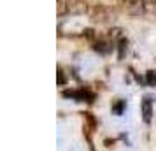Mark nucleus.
<instances>
[{"label":"nucleus","mask_w":156,"mask_h":151,"mask_svg":"<svg viewBox=\"0 0 156 151\" xmlns=\"http://www.w3.org/2000/svg\"><path fill=\"white\" fill-rule=\"evenodd\" d=\"M88 11H90V7H88L86 0H58V14L60 16H79L88 13Z\"/></svg>","instance_id":"1"},{"label":"nucleus","mask_w":156,"mask_h":151,"mask_svg":"<svg viewBox=\"0 0 156 151\" xmlns=\"http://www.w3.org/2000/svg\"><path fill=\"white\" fill-rule=\"evenodd\" d=\"M90 18H91V21L95 23H107L111 21V9L105 7V5H102V4H97V5H93L90 11Z\"/></svg>","instance_id":"2"},{"label":"nucleus","mask_w":156,"mask_h":151,"mask_svg":"<svg viewBox=\"0 0 156 151\" xmlns=\"http://www.w3.org/2000/svg\"><path fill=\"white\" fill-rule=\"evenodd\" d=\"M63 97H67V99H74V100H77V102H88V104H91V102L95 100V93H91V92L86 90V88L67 90V92H63Z\"/></svg>","instance_id":"3"},{"label":"nucleus","mask_w":156,"mask_h":151,"mask_svg":"<svg viewBox=\"0 0 156 151\" xmlns=\"http://www.w3.org/2000/svg\"><path fill=\"white\" fill-rule=\"evenodd\" d=\"M93 49L100 55H109L116 49V41H112V39H95L93 41Z\"/></svg>","instance_id":"4"},{"label":"nucleus","mask_w":156,"mask_h":151,"mask_svg":"<svg viewBox=\"0 0 156 151\" xmlns=\"http://www.w3.org/2000/svg\"><path fill=\"white\" fill-rule=\"evenodd\" d=\"M140 114H142V121L149 125L153 120V99L151 97H144L140 102Z\"/></svg>","instance_id":"5"},{"label":"nucleus","mask_w":156,"mask_h":151,"mask_svg":"<svg viewBox=\"0 0 156 151\" xmlns=\"http://www.w3.org/2000/svg\"><path fill=\"white\" fill-rule=\"evenodd\" d=\"M116 49H118V56H119V60H123V58H125V53L128 51V39L125 35L121 37L119 41H116Z\"/></svg>","instance_id":"6"},{"label":"nucleus","mask_w":156,"mask_h":151,"mask_svg":"<svg viewBox=\"0 0 156 151\" xmlns=\"http://www.w3.org/2000/svg\"><path fill=\"white\" fill-rule=\"evenodd\" d=\"M125 109H126V102L121 100V99H119V100H116V102L112 104V113H114L116 116H121Z\"/></svg>","instance_id":"7"},{"label":"nucleus","mask_w":156,"mask_h":151,"mask_svg":"<svg viewBox=\"0 0 156 151\" xmlns=\"http://www.w3.org/2000/svg\"><path fill=\"white\" fill-rule=\"evenodd\" d=\"M146 84L156 86V70H147L146 72Z\"/></svg>","instance_id":"8"},{"label":"nucleus","mask_w":156,"mask_h":151,"mask_svg":"<svg viewBox=\"0 0 156 151\" xmlns=\"http://www.w3.org/2000/svg\"><path fill=\"white\" fill-rule=\"evenodd\" d=\"M58 76H60L58 84H65V77H63V70H62V67H58Z\"/></svg>","instance_id":"9"}]
</instances>
